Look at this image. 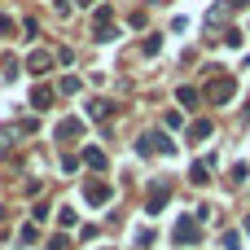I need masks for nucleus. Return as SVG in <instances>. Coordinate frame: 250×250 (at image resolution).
<instances>
[{"mask_svg":"<svg viewBox=\"0 0 250 250\" xmlns=\"http://www.w3.org/2000/svg\"><path fill=\"white\" fill-rule=\"evenodd\" d=\"M246 229H250V220H246Z\"/></svg>","mask_w":250,"mask_h":250,"instance_id":"obj_14","label":"nucleus"},{"mask_svg":"<svg viewBox=\"0 0 250 250\" xmlns=\"http://www.w3.org/2000/svg\"><path fill=\"white\" fill-rule=\"evenodd\" d=\"M189 136H193V141H202V136H211V123H207V119H202V123H193V127H189Z\"/></svg>","mask_w":250,"mask_h":250,"instance_id":"obj_9","label":"nucleus"},{"mask_svg":"<svg viewBox=\"0 0 250 250\" xmlns=\"http://www.w3.org/2000/svg\"><path fill=\"white\" fill-rule=\"evenodd\" d=\"M180 105H189V110H193V105H198V92H193V88H180Z\"/></svg>","mask_w":250,"mask_h":250,"instance_id":"obj_10","label":"nucleus"},{"mask_svg":"<svg viewBox=\"0 0 250 250\" xmlns=\"http://www.w3.org/2000/svg\"><path fill=\"white\" fill-rule=\"evenodd\" d=\"M0 215H4V207H0Z\"/></svg>","mask_w":250,"mask_h":250,"instance_id":"obj_13","label":"nucleus"},{"mask_svg":"<svg viewBox=\"0 0 250 250\" xmlns=\"http://www.w3.org/2000/svg\"><path fill=\"white\" fill-rule=\"evenodd\" d=\"M193 233H198V229H193V224H189V220H180V229H176V237H180V242H189V237H193Z\"/></svg>","mask_w":250,"mask_h":250,"instance_id":"obj_11","label":"nucleus"},{"mask_svg":"<svg viewBox=\"0 0 250 250\" xmlns=\"http://www.w3.org/2000/svg\"><path fill=\"white\" fill-rule=\"evenodd\" d=\"M110 22H114V9L101 4V9L92 13V35H97V40H110Z\"/></svg>","mask_w":250,"mask_h":250,"instance_id":"obj_1","label":"nucleus"},{"mask_svg":"<svg viewBox=\"0 0 250 250\" xmlns=\"http://www.w3.org/2000/svg\"><path fill=\"white\" fill-rule=\"evenodd\" d=\"M79 132H83V119H62V123H57V136H62V141H70V136H79Z\"/></svg>","mask_w":250,"mask_h":250,"instance_id":"obj_5","label":"nucleus"},{"mask_svg":"<svg viewBox=\"0 0 250 250\" xmlns=\"http://www.w3.org/2000/svg\"><path fill=\"white\" fill-rule=\"evenodd\" d=\"M83 163H88V167H105V154H101V149H83Z\"/></svg>","mask_w":250,"mask_h":250,"instance_id":"obj_8","label":"nucleus"},{"mask_svg":"<svg viewBox=\"0 0 250 250\" xmlns=\"http://www.w3.org/2000/svg\"><path fill=\"white\" fill-rule=\"evenodd\" d=\"M31 105H35V110H48V105H53V88H44V83H40V88L31 92Z\"/></svg>","mask_w":250,"mask_h":250,"instance_id":"obj_6","label":"nucleus"},{"mask_svg":"<svg viewBox=\"0 0 250 250\" xmlns=\"http://www.w3.org/2000/svg\"><path fill=\"white\" fill-rule=\"evenodd\" d=\"M207 97H211V101H229V97H233V79H229V75H224V79H215Z\"/></svg>","mask_w":250,"mask_h":250,"instance_id":"obj_3","label":"nucleus"},{"mask_svg":"<svg viewBox=\"0 0 250 250\" xmlns=\"http://www.w3.org/2000/svg\"><path fill=\"white\" fill-rule=\"evenodd\" d=\"M88 114H92V119H110V114H114V105L97 97V101H88Z\"/></svg>","mask_w":250,"mask_h":250,"instance_id":"obj_7","label":"nucleus"},{"mask_svg":"<svg viewBox=\"0 0 250 250\" xmlns=\"http://www.w3.org/2000/svg\"><path fill=\"white\" fill-rule=\"evenodd\" d=\"M79 4H92V0H79Z\"/></svg>","mask_w":250,"mask_h":250,"instance_id":"obj_12","label":"nucleus"},{"mask_svg":"<svg viewBox=\"0 0 250 250\" xmlns=\"http://www.w3.org/2000/svg\"><path fill=\"white\" fill-rule=\"evenodd\" d=\"M26 66H31V75H44V70H53V57L40 48V53H31V62H26Z\"/></svg>","mask_w":250,"mask_h":250,"instance_id":"obj_4","label":"nucleus"},{"mask_svg":"<svg viewBox=\"0 0 250 250\" xmlns=\"http://www.w3.org/2000/svg\"><path fill=\"white\" fill-rule=\"evenodd\" d=\"M110 193H114V189H110L105 180H88V185H83V198H88L92 207H101V202H110Z\"/></svg>","mask_w":250,"mask_h":250,"instance_id":"obj_2","label":"nucleus"}]
</instances>
